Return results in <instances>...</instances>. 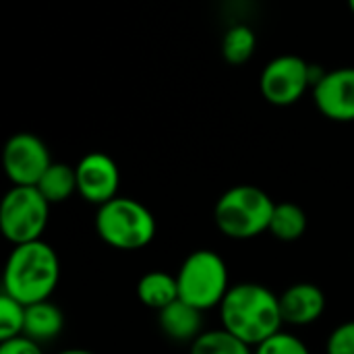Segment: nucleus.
Returning a JSON list of instances; mask_svg holds the SVG:
<instances>
[{
  "instance_id": "1",
  "label": "nucleus",
  "mask_w": 354,
  "mask_h": 354,
  "mask_svg": "<svg viewBox=\"0 0 354 354\" xmlns=\"http://www.w3.org/2000/svg\"><path fill=\"white\" fill-rule=\"evenodd\" d=\"M218 309L222 328L253 348L278 334L284 326L280 295L257 282L230 286Z\"/></svg>"
},
{
  "instance_id": "2",
  "label": "nucleus",
  "mask_w": 354,
  "mask_h": 354,
  "mask_svg": "<svg viewBox=\"0 0 354 354\" xmlns=\"http://www.w3.org/2000/svg\"><path fill=\"white\" fill-rule=\"evenodd\" d=\"M60 280V261L46 241L12 247L2 276V292L19 303L35 305L50 301Z\"/></svg>"
},
{
  "instance_id": "3",
  "label": "nucleus",
  "mask_w": 354,
  "mask_h": 354,
  "mask_svg": "<svg viewBox=\"0 0 354 354\" xmlns=\"http://www.w3.org/2000/svg\"><path fill=\"white\" fill-rule=\"evenodd\" d=\"M276 203L253 185H236L220 195L214 207L218 230L232 241H251L270 230Z\"/></svg>"
},
{
  "instance_id": "4",
  "label": "nucleus",
  "mask_w": 354,
  "mask_h": 354,
  "mask_svg": "<svg viewBox=\"0 0 354 354\" xmlns=\"http://www.w3.org/2000/svg\"><path fill=\"white\" fill-rule=\"evenodd\" d=\"M156 218L147 205L131 197H114L97 207L95 232L112 249L139 251L156 239Z\"/></svg>"
},
{
  "instance_id": "5",
  "label": "nucleus",
  "mask_w": 354,
  "mask_h": 354,
  "mask_svg": "<svg viewBox=\"0 0 354 354\" xmlns=\"http://www.w3.org/2000/svg\"><path fill=\"white\" fill-rule=\"evenodd\" d=\"M176 282L180 301L203 313L220 307L230 290L228 266L222 255L212 249H197L189 253L178 268Z\"/></svg>"
},
{
  "instance_id": "6",
  "label": "nucleus",
  "mask_w": 354,
  "mask_h": 354,
  "mask_svg": "<svg viewBox=\"0 0 354 354\" xmlns=\"http://www.w3.org/2000/svg\"><path fill=\"white\" fill-rule=\"evenodd\" d=\"M50 220V201L37 187H12L0 205V228L4 239L17 247L39 241Z\"/></svg>"
},
{
  "instance_id": "7",
  "label": "nucleus",
  "mask_w": 354,
  "mask_h": 354,
  "mask_svg": "<svg viewBox=\"0 0 354 354\" xmlns=\"http://www.w3.org/2000/svg\"><path fill=\"white\" fill-rule=\"evenodd\" d=\"M313 81V68L301 56L284 54L266 64L259 77V91L274 106H292Z\"/></svg>"
},
{
  "instance_id": "8",
  "label": "nucleus",
  "mask_w": 354,
  "mask_h": 354,
  "mask_svg": "<svg viewBox=\"0 0 354 354\" xmlns=\"http://www.w3.org/2000/svg\"><path fill=\"white\" fill-rule=\"evenodd\" d=\"M2 164L12 187H35L50 168L52 158L37 135L17 133L4 145Z\"/></svg>"
},
{
  "instance_id": "9",
  "label": "nucleus",
  "mask_w": 354,
  "mask_h": 354,
  "mask_svg": "<svg viewBox=\"0 0 354 354\" xmlns=\"http://www.w3.org/2000/svg\"><path fill=\"white\" fill-rule=\"evenodd\" d=\"M77 172V193L93 203V205H104L118 197V187H120V170L118 164L102 151H91L79 160L75 166Z\"/></svg>"
},
{
  "instance_id": "10",
  "label": "nucleus",
  "mask_w": 354,
  "mask_h": 354,
  "mask_svg": "<svg viewBox=\"0 0 354 354\" xmlns=\"http://www.w3.org/2000/svg\"><path fill=\"white\" fill-rule=\"evenodd\" d=\"M317 110L336 122L354 120V66H342L324 73L313 85Z\"/></svg>"
},
{
  "instance_id": "11",
  "label": "nucleus",
  "mask_w": 354,
  "mask_h": 354,
  "mask_svg": "<svg viewBox=\"0 0 354 354\" xmlns=\"http://www.w3.org/2000/svg\"><path fill=\"white\" fill-rule=\"evenodd\" d=\"M280 311L286 326L307 328L326 311V295L313 282H297L280 295Z\"/></svg>"
},
{
  "instance_id": "12",
  "label": "nucleus",
  "mask_w": 354,
  "mask_h": 354,
  "mask_svg": "<svg viewBox=\"0 0 354 354\" xmlns=\"http://www.w3.org/2000/svg\"><path fill=\"white\" fill-rule=\"evenodd\" d=\"M158 324L160 330L174 342H189L193 344L205 330H203V311L197 307L185 303V301H174L166 309L158 311Z\"/></svg>"
},
{
  "instance_id": "13",
  "label": "nucleus",
  "mask_w": 354,
  "mask_h": 354,
  "mask_svg": "<svg viewBox=\"0 0 354 354\" xmlns=\"http://www.w3.org/2000/svg\"><path fill=\"white\" fill-rule=\"evenodd\" d=\"M62 330H64V315L52 301L27 305L25 328H23L25 338L37 344H46V342L56 340Z\"/></svg>"
},
{
  "instance_id": "14",
  "label": "nucleus",
  "mask_w": 354,
  "mask_h": 354,
  "mask_svg": "<svg viewBox=\"0 0 354 354\" xmlns=\"http://www.w3.org/2000/svg\"><path fill=\"white\" fill-rule=\"evenodd\" d=\"M137 299L147 309H153V311L166 309L168 305L180 299L176 276L162 272V270L143 274L137 282Z\"/></svg>"
},
{
  "instance_id": "15",
  "label": "nucleus",
  "mask_w": 354,
  "mask_h": 354,
  "mask_svg": "<svg viewBox=\"0 0 354 354\" xmlns=\"http://www.w3.org/2000/svg\"><path fill=\"white\" fill-rule=\"evenodd\" d=\"M307 230V214L301 205L292 201L276 203L272 220H270V234L276 236L280 243H295L303 239Z\"/></svg>"
},
{
  "instance_id": "16",
  "label": "nucleus",
  "mask_w": 354,
  "mask_h": 354,
  "mask_svg": "<svg viewBox=\"0 0 354 354\" xmlns=\"http://www.w3.org/2000/svg\"><path fill=\"white\" fill-rule=\"evenodd\" d=\"M35 187L50 201V205L62 203L77 193V172H75V168H71L66 164L52 162Z\"/></svg>"
},
{
  "instance_id": "17",
  "label": "nucleus",
  "mask_w": 354,
  "mask_h": 354,
  "mask_svg": "<svg viewBox=\"0 0 354 354\" xmlns=\"http://www.w3.org/2000/svg\"><path fill=\"white\" fill-rule=\"evenodd\" d=\"M189 354H253V346L236 338L224 328L205 330L193 344Z\"/></svg>"
},
{
  "instance_id": "18",
  "label": "nucleus",
  "mask_w": 354,
  "mask_h": 354,
  "mask_svg": "<svg viewBox=\"0 0 354 354\" xmlns=\"http://www.w3.org/2000/svg\"><path fill=\"white\" fill-rule=\"evenodd\" d=\"M257 48L255 31L249 25H232L222 39V56L228 64H245Z\"/></svg>"
},
{
  "instance_id": "19",
  "label": "nucleus",
  "mask_w": 354,
  "mask_h": 354,
  "mask_svg": "<svg viewBox=\"0 0 354 354\" xmlns=\"http://www.w3.org/2000/svg\"><path fill=\"white\" fill-rule=\"evenodd\" d=\"M25 305L6 292L0 295V342L23 336L25 328Z\"/></svg>"
},
{
  "instance_id": "20",
  "label": "nucleus",
  "mask_w": 354,
  "mask_h": 354,
  "mask_svg": "<svg viewBox=\"0 0 354 354\" xmlns=\"http://www.w3.org/2000/svg\"><path fill=\"white\" fill-rule=\"evenodd\" d=\"M253 354H311V351L299 336L280 330L278 334L255 346Z\"/></svg>"
},
{
  "instance_id": "21",
  "label": "nucleus",
  "mask_w": 354,
  "mask_h": 354,
  "mask_svg": "<svg viewBox=\"0 0 354 354\" xmlns=\"http://www.w3.org/2000/svg\"><path fill=\"white\" fill-rule=\"evenodd\" d=\"M326 354H354V319L332 330L326 342Z\"/></svg>"
},
{
  "instance_id": "22",
  "label": "nucleus",
  "mask_w": 354,
  "mask_h": 354,
  "mask_svg": "<svg viewBox=\"0 0 354 354\" xmlns=\"http://www.w3.org/2000/svg\"><path fill=\"white\" fill-rule=\"evenodd\" d=\"M0 354H44V351H41V344L25 336H19V338L0 342Z\"/></svg>"
},
{
  "instance_id": "23",
  "label": "nucleus",
  "mask_w": 354,
  "mask_h": 354,
  "mask_svg": "<svg viewBox=\"0 0 354 354\" xmlns=\"http://www.w3.org/2000/svg\"><path fill=\"white\" fill-rule=\"evenodd\" d=\"M58 354H95V353L85 351V348H66V351H60Z\"/></svg>"
},
{
  "instance_id": "24",
  "label": "nucleus",
  "mask_w": 354,
  "mask_h": 354,
  "mask_svg": "<svg viewBox=\"0 0 354 354\" xmlns=\"http://www.w3.org/2000/svg\"><path fill=\"white\" fill-rule=\"evenodd\" d=\"M348 4H351V10L354 12V0H348Z\"/></svg>"
}]
</instances>
